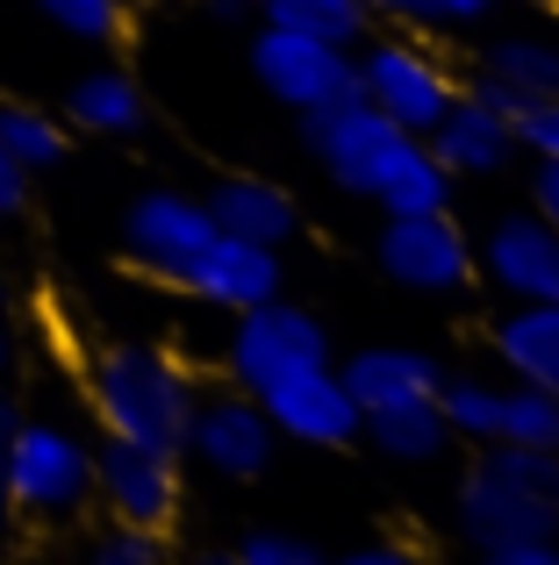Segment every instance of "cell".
<instances>
[{"mask_svg":"<svg viewBox=\"0 0 559 565\" xmlns=\"http://www.w3.org/2000/svg\"><path fill=\"white\" fill-rule=\"evenodd\" d=\"M86 401H94L101 437L151 444V451L180 458L201 386L172 351H158V344H101L94 365H86Z\"/></svg>","mask_w":559,"mask_h":565,"instance_id":"6da1fadb","label":"cell"},{"mask_svg":"<svg viewBox=\"0 0 559 565\" xmlns=\"http://www.w3.org/2000/svg\"><path fill=\"white\" fill-rule=\"evenodd\" d=\"M0 494L22 523H72L94 501V444L51 415H14L0 444Z\"/></svg>","mask_w":559,"mask_h":565,"instance_id":"7a4b0ae2","label":"cell"},{"mask_svg":"<svg viewBox=\"0 0 559 565\" xmlns=\"http://www.w3.org/2000/svg\"><path fill=\"white\" fill-rule=\"evenodd\" d=\"M351 72H359L366 108H380L394 129H409V137H431V122L460 100V79L409 36H366L359 51H351Z\"/></svg>","mask_w":559,"mask_h":565,"instance_id":"3957f363","label":"cell"},{"mask_svg":"<svg viewBox=\"0 0 559 565\" xmlns=\"http://www.w3.org/2000/svg\"><path fill=\"white\" fill-rule=\"evenodd\" d=\"M223 365H230V380H238L244 394H266L273 380L308 373V365H337V359H330V330H323L308 308H294V301L273 294V301L244 308V316L230 322Z\"/></svg>","mask_w":559,"mask_h":565,"instance_id":"277c9868","label":"cell"},{"mask_svg":"<svg viewBox=\"0 0 559 565\" xmlns=\"http://www.w3.org/2000/svg\"><path fill=\"white\" fill-rule=\"evenodd\" d=\"M252 72H259V86H266L280 108H294V115L337 108V100L359 94L351 51L316 43V36H294V29H273V22H259V36H252Z\"/></svg>","mask_w":559,"mask_h":565,"instance_id":"5b68a950","label":"cell"},{"mask_svg":"<svg viewBox=\"0 0 559 565\" xmlns=\"http://www.w3.org/2000/svg\"><path fill=\"white\" fill-rule=\"evenodd\" d=\"M302 143L316 151V166L330 172V180L345 186V193H366V201H373L380 172L402 158L409 129H394L380 108H366V100L351 94V100H337V108L302 115Z\"/></svg>","mask_w":559,"mask_h":565,"instance_id":"8992f818","label":"cell"},{"mask_svg":"<svg viewBox=\"0 0 559 565\" xmlns=\"http://www.w3.org/2000/svg\"><path fill=\"white\" fill-rule=\"evenodd\" d=\"M94 501L129 530H166L180 515V458L151 444L101 437L94 444Z\"/></svg>","mask_w":559,"mask_h":565,"instance_id":"52a82bcc","label":"cell"},{"mask_svg":"<svg viewBox=\"0 0 559 565\" xmlns=\"http://www.w3.org/2000/svg\"><path fill=\"white\" fill-rule=\"evenodd\" d=\"M209 236H215L209 201H194V193L151 186V193H137V201L123 207V258L137 265V273L166 279V287H180V273L201 258Z\"/></svg>","mask_w":559,"mask_h":565,"instance_id":"ba28073f","label":"cell"},{"mask_svg":"<svg viewBox=\"0 0 559 565\" xmlns=\"http://www.w3.org/2000/svg\"><path fill=\"white\" fill-rule=\"evenodd\" d=\"M452 523L474 552H495V544H531V537H559V501L517 487L509 472H495L488 458H474V472L452 494Z\"/></svg>","mask_w":559,"mask_h":565,"instance_id":"9c48e42d","label":"cell"},{"mask_svg":"<svg viewBox=\"0 0 559 565\" xmlns=\"http://www.w3.org/2000/svg\"><path fill=\"white\" fill-rule=\"evenodd\" d=\"M373 250H380V273L409 294H460L474 279V244L452 222V207L445 215H388Z\"/></svg>","mask_w":559,"mask_h":565,"instance_id":"30bf717a","label":"cell"},{"mask_svg":"<svg viewBox=\"0 0 559 565\" xmlns=\"http://www.w3.org/2000/svg\"><path fill=\"white\" fill-rule=\"evenodd\" d=\"M187 451H194L209 472H223V480H259V472L273 466V451H280V429L266 423V408H259L244 386H230V394H201L194 401Z\"/></svg>","mask_w":559,"mask_h":565,"instance_id":"8fae6325","label":"cell"},{"mask_svg":"<svg viewBox=\"0 0 559 565\" xmlns=\"http://www.w3.org/2000/svg\"><path fill=\"white\" fill-rule=\"evenodd\" d=\"M259 408H266V423L280 437L294 444H323V451H337V444L359 437V401L345 394V380H337V365H308V373H287L273 380L266 394H252Z\"/></svg>","mask_w":559,"mask_h":565,"instance_id":"7c38bea8","label":"cell"},{"mask_svg":"<svg viewBox=\"0 0 559 565\" xmlns=\"http://www.w3.org/2000/svg\"><path fill=\"white\" fill-rule=\"evenodd\" d=\"M466 94H481L488 108H503L509 122H517L531 100L559 94V29H503V36H488L481 72H474Z\"/></svg>","mask_w":559,"mask_h":565,"instance_id":"4fadbf2b","label":"cell"},{"mask_svg":"<svg viewBox=\"0 0 559 565\" xmlns=\"http://www.w3.org/2000/svg\"><path fill=\"white\" fill-rule=\"evenodd\" d=\"M180 287L194 294V301H209V308L244 316V308H259V301L280 294V250L252 244V236H223V230H215L209 244H201V258L180 273Z\"/></svg>","mask_w":559,"mask_h":565,"instance_id":"5bb4252c","label":"cell"},{"mask_svg":"<svg viewBox=\"0 0 559 565\" xmlns=\"http://www.w3.org/2000/svg\"><path fill=\"white\" fill-rule=\"evenodd\" d=\"M481 265H488V279L509 301H559V222H546L538 207L503 215L488 230Z\"/></svg>","mask_w":559,"mask_h":565,"instance_id":"9a60e30c","label":"cell"},{"mask_svg":"<svg viewBox=\"0 0 559 565\" xmlns=\"http://www.w3.org/2000/svg\"><path fill=\"white\" fill-rule=\"evenodd\" d=\"M423 143H431V158L452 172V180H466V172H503L509 158H517V122H509L503 108H488L481 94H460L431 122Z\"/></svg>","mask_w":559,"mask_h":565,"instance_id":"2e32d148","label":"cell"},{"mask_svg":"<svg viewBox=\"0 0 559 565\" xmlns=\"http://www.w3.org/2000/svg\"><path fill=\"white\" fill-rule=\"evenodd\" d=\"M337 380L359 401V415H373V408H394V401H431L437 380H445V365L416 344H366L337 365Z\"/></svg>","mask_w":559,"mask_h":565,"instance_id":"e0dca14e","label":"cell"},{"mask_svg":"<svg viewBox=\"0 0 559 565\" xmlns=\"http://www.w3.org/2000/svg\"><path fill=\"white\" fill-rule=\"evenodd\" d=\"M209 222L223 236H252V244H287L294 230H302V215H294V193L273 186V180H252V172H230V180L209 186Z\"/></svg>","mask_w":559,"mask_h":565,"instance_id":"ac0fdd59","label":"cell"},{"mask_svg":"<svg viewBox=\"0 0 559 565\" xmlns=\"http://www.w3.org/2000/svg\"><path fill=\"white\" fill-rule=\"evenodd\" d=\"M65 122L86 129V137H137L151 122V100L123 65H94L65 86Z\"/></svg>","mask_w":559,"mask_h":565,"instance_id":"d6986e66","label":"cell"},{"mask_svg":"<svg viewBox=\"0 0 559 565\" xmlns=\"http://www.w3.org/2000/svg\"><path fill=\"white\" fill-rule=\"evenodd\" d=\"M495 359L509 365V380L552 386L559 394V301H517L495 322Z\"/></svg>","mask_w":559,"mask_h":565,"instance_id":"ffe728a7","label":"cell"},{"mask_svg":"<svg viewBox=\"0 0 559 565\" xmlns=\"http://www.w3.org/2000/svg\"><path fill=\"white\" fill-rule=\"evenodd\" d=\"M359 437H373V451L394 458V466H431V458H445L452 429H445L437 394H431V401H394V408H373L359 423Z\"/></svg>","mask_w":559,"mask_h":565,"instance_id":"44dd1931","label":"cell"},{"mask_svg":"<svg viewBox=\"0 0 559 565\" xmlns=\"http://www.w3.org/2000/svg\"><path fill=\"white\" fill-rule=\"evenodd\" d=\"M373 207H380V215H445V207H452V172L431 158V143H423V137H409L402 158L380 172Z\"/></svg>","mask_w":559,"mask_h":565,"instance_id":"7402d4cb","label":"cell"},{"mask_svg":"<svg viewBox=\"0 0 559 565\" xmlns=\"http://www.w3.org/2000/svg\"><path fill=\"white\" fill-rule=\"evenodd\" d=\"M259 22L316 36V43H337V51H359L366 29H373V8H366V0H259Z\"/></svg>","mask_w":559,"mask_h":565,"instance_id":"603a6c76","label":"cell"},{"mask_svg":"<svg viewBox=\"0 0 559 565\" xmlns=\"http://www.w3.org/2000/svg\"><path fill=\"white\" fill-rule=\"evenodd\" d=\"M0 143L14 151V166H22L29 180H36V172H57L65 151H72L65 122L43 115V108H29V100H0Z\"/></svg>","mask_w":559,"mask_h":565,"instance_id":"cb8c5ba5","label":"cell"},{"mask_svg":"<svg viewBox=\"0 0 559 565\" xmlns=\"http://www.w3.org/2000/svg\"><path fill=\"white\" fill-rule=\"evenodd\" d=\"M437 415H445L452 437L495 444V437H503V386H495V380H474V373L437 380Z\"/></svg>","mask_w":559,"mask_h":565,"instance_id":"d4e9b609","label":"cell"},{"mask_svg":"<svg viewBox=\"0 0 559 565\" xmlns=\"http://www.w3.org/2000/svg\"><path fill=\"white\" fill-rule=\"evenodd\" d=\"M495 444H531V451H559V394L552 386H503V437Z\"/></svg>","mask_w":559,"mask_h":565,"instance_id":"484cf974","label":"cell"},{"mask_svg":"<svg viewBox=\"0 0 559 565\" xmlns=\"http://www.w3.org/2000/svg\"><path fill=\"white\" fill-rule=\"evenodd\" d=\"M36 14L72 43H115L129 29V8L123 0H36Z\"/></svg>","mask_w":559,"mask_h":565,"instance_id":"4316f807","label":"cell"},{"mask_svg":"<svg viewBox=\"0 0 559 565\" xmlns=\"http://www.w3.org/2000/svg\"><path fill=\"white\" fill-rule=\"evenodd\" d=\"M481 458H488L495 472H509L517 487L559 501V451H531V444H481Z\"/></svg>","mask_w":559,"mask_h":565,"instance_id":"83f0119b","label":"cell"},{"mask_svg":"<svg viewBox=\"0 0 559 565\" xmlns=\"http://www.w3.org/2000/svg\"><path fill=\"white\" fill-rule=\"evenodd\" d=\"M80 565H166V537L158 530H129V523H108L94 544H86Z\"/></svg>","mask_w":559,"mask_h":565,"instance_id":"f1b7e54d","label":"cell"},{"mask_svg":"<svg viewBox=\"0 0 559 565\" xmlns=\"http://www.w3.org/2000/svg\"><path fill=\"white\" fill-rule=\"evenodd\" d=\"M517 151H531L538 166H559V94L531 100V108L517 115Z\"/></svg>","mask_w":559,"mask_h":565,"instance_id":"f546056e","label":"cell"},{"mask_svg":"<svg viewBox=\"0 0 559 565\" xmlns=\"http://www.w3.org/2000/svg\"><path fill=\"white\" fill-rule=\"evenodd\" d=\"M238 558L244 565H323L316 544H308V537H287V530H252V537L238 544Z\"/></svg>","mask_w":559,"mask_h":565,"instance_id":"4dcf8cb0","label":"cell"},{"mask_svg":"<svg viewBox=\"0 0 559 565\" xmlns=\"http://www.w3.org/2000/svg\"><path fill=\"white\" fill-rule=\"evenodd\" d=\"M409 8H416L423 29H474V22H488L503 0H409Z\"/></svg>","mask_w":559,"mask_h":565,"instance_id":"1f68e13d","label":"cell"},{"mask_svg":"<svg viewBox=\"0 0 559 565\" xmlns=\"http://www.w3.org/2000/svg\"><path fill=\"white\" fill-rule=\"evenodd\" d=\"M481 565H559V537H531V544H495V552H481Z\"/></svg>","mask_w":559,"mask_h":565,"instance_id":"d6a6232c","label":"cell"},{"mask_svg":"<svg viewBox=\"0 0 559 565\" xmlns=\"http://www.w3.org/2000/svg\"><path fill=\"white\" fill-rule=\"evenodd\" d=\"M22 207H29V172L14 166V151L0 143V222H14Z\"/></svg>","mask_w":559,"mask_h":565,"instance_id":"836d02e7","label":"cell"},{"mask_svg":"<svg viewBox=\"0 0 559 565\" xmlns=\"http://www.w3.org/2000/svg\"><path fill=\"white\" fill-rule=\"evenodd\" d=\"M323 565H423L409 544H366V552H351V558H323Z\"/></svg>","mask_w":559,"mask_h":565,"instance_id":"e575fe53","label":"cell"},{"mask_svg":"<svg viewBox=\"0 0 559 565\" xmlns=\"http://www.w3.org/2000/svg\"><path fill=\"white\" fill-rule=\"evenodd\" d=\"M531 201H538V215H546V222H559V166H538Z\"/></svg>","mask_w":559,"mask_h":565,"instance_id":"d590c367","label":"cell"},{"mask_svg":"<svg viewBox=\"0 0 559 565\" xmlns=\"http://www.w3.org/2000/svg\"><path fill=\"white\" fill-rule=\"evenodd\" d=\"M14 365V330H8V287H0V373Z\"/></svg>","mask_w":559,"mask_h":565,"instance_id":"8d00e7d4","label":"cell"},{"mask_svg":"<svg viewBox=\"0 0 559 565\" xmlns=\"http://www.w3.org/2000/svg\"><path fill=\"white\" fill-rule=\"evenodd\" d=\"M366 8H373V14H394V22H416V8H409V0H366Z\"/></svg>","mask_w":559,"mask_h":565,"instance_id":"74e56055","label":"cell"},{"mask_svg":"<svg viewBox=\"0 0 559 565\" xmlns=\"http://www.w3.org/2000/svg\"><path fill=\"white\" fill-rule=\"evenodd\" d=\"M187 565H244V558H238V552H194Z\"/></svg>","mask_w":559,"mask_h":565,"instance_id":"f35d334b","label":"cell"},{"mask_svg":"<svg viewBox=\"0 0 559 565\" xmlns=\"http://www.w3.org/2000/svg\"><path fill=\"white\" fill-rule=\"evenodd\" d=\"M215 14H244V8H259V0H209Z\"/></svg>","mask_w":559,"mask_h":565,"instance_id":"ab89813d","label":"cell"},{"mask_svg":"<svg viewBox=\"0 0 559 565\" xmlns=\"http://www.w3.org/2000/svg\"><path fill=\"white\" fill-rule=\"evenodd\" d=\"M8 423H14V401H0V444H8Z\"/></svg>","mask_w":559,"mask_h":565,"instance_id":"60d3db41","label":"cell"},{"mask_svg":"<svg viewBox=\"0 0 559 565\" xmlns=\"http://www.w3.org/2000/svg\"><path fill=\"white\" fill-rule=\"evenodd\" d=\"M8 523H14V515H8V494H0V544H8Z\"/></svg>","mask_w":559,"mask_h":565,"instance_id":"b9f144b4","label":"cell"},{"mask_svg":"<svg viewBox=\"0 0 559 565\" xmlns=\"http://www.w3.org/2000/svg\"><path fill=\"white\" fill-rule=\"evenodd\" d=\"M123 8H151V0H123Z\"/></svg>","mask_w":559,"mask_h":565,"instance_id":"7bdbcfd3","label":"cell"},{"mask_svg":"<svg viewBox=\"0 0 559 565\" xmlns=\"http://www.w3.org/2000/svg\"><path fill=\"white\" fill-rule=\"evenodd\" d=\"M0 401H8V386H0Z\"/></svg>","mask_w":559,"mask_h":565,"instance_id":"ee69618b","label":"cell"}]
</instances>
